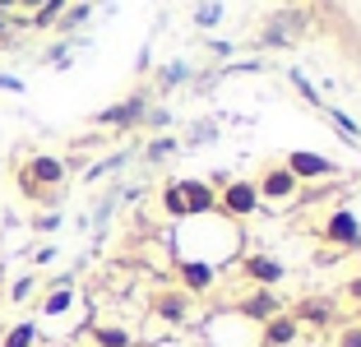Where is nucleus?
<instances>
[{
  "mask_svg": "<svg viewBox=\"0 0 361 347\" xmlns=\"http://www.w3.org/2000/svg\"><path fill=\"white\" fill-rule=\"evenodd\" d=\"M283 167L292 171L301 185H306V181H334L338 176V162L324 158V153H310V148H292V153L283 158Z\"/></svg>",
  "mask_w": 361,
  "mask_h": 347,
  "instance_id": "nucleus-7",
  "label": "nucleus"
},
{
  "mask_svg": "<svg viewBox=\"0 0 361 347\" xmlns=\"http://www.w3.org/2000/svg\"><path fill=\"white\" fill-rule=\"evenodd\" d=\"M329 347H361V324L357 319H338L329 329Z\"/></svg>",
  "mask_w": 361,
  "mask_h": 347,
  "instance_id": "nucleus-20",
  "label": "nucleus"
},
{
  "mask_svg": "<svg viewBox=\"0 0 361 347\" xmlns=\"http://www.w3.org/2000/svg\"><path fill=\"white\" fill-rule=\"evenodd\" d=\"M32 227L37 231H56L61 227V213H42V218H32Z\"/></svg>",
  "mask_w": 361,
  "mask_h": 347,
  "instance_id": "nucleus-26",
  "label": "nucleus"
},
{
  "mask_svg": "<svg viewBox=\"0 0 361 347\" xmlns=\"http://www.w3.org/2000/svg\"><path fill=\"white\" fill-rule=\"evenodd\" d=\"M301 343V324L292 310H278L274 319L259 324V347H297Z\"/></svg>",
  "mask_w": 361,
  "mask_h": 347,
  "instance_id": "nucleus-12",
  "label": "nucleus"
},
{
  "mask_svg": "<svg viewBox=\"0 0 361 347\" xmlns=\"http://www.w3.org/2000/svg\"><path fill=\"white\" fill-rule=\"evenodd\" d=\"M278 310H287L283 296H278V287H250V292L236 301V315H241V319H255V324L274 319Z\"/></svg>",
  "mask_w": 361,
  "mask_h": 347,
  "instance_id": "nucleus-10",
  "label": "nucleus"
},
{
  "mask_svg": "<svg viewBox=\"0 0 361 347\" xmlns=\"http://www.w3.org/2000/svg\"><path fill=\"white\" fill-rule=\"evenodd\" d=\"M65 5H70V0H47V5H37V10L28 14V28H37V32L56 28V19L65 14Z\"/></svg>",
  "mask_w": 361,
  "mask_h": 347,
  "instance_id": "nucleus-18",
  "label": "nucleus"
},
{
  "mask_svg": "<svg viewBox=\"0 0 361 347\" xmlns=\"http://www.w3.org/2000/svg\"><path fill=\"white\" fill-rule=\"evenodd\" d=\"M70 176V162L56 158V153H28V158L14 167V185L28 204H56Z\"/></svg>",
  "mask_w": 361,
  "mask_h": 347,
  "instance_id": "nucleus-1",
  "label": "nucleus"
},
{
  "mask_svg": "<svg viewBox=\"0 0 361 347\" xmlns=\"http://www.w3.org/2000/svg\"><path fill=\"white\" fill-rule=\"evenodd\" d=\"M264 209L259 204V190L255 181H218V213H227L232 222H245V218H255V213Z\"/></svg>",
  "mask_w": 361,
  "mask_h": 347,
  "instance_id": "nucleus-4",
  "label": "nucleus"
},
{
  "mask_svg": "<svg viewBox=\"0 0 361 347\" xmlns=\"http://www.w3.org/2000/svg\"><path fill=\"white\" fill-rule=\"evenodd\" d=\"M37 5H47V0H19V10H14V14H32Z\"/></svg>",
  "mask_w": 361,
  "mask_h": 347,
  "instance_id": "nucleus-29",
  "label": "nucleus"
},
{
  "mask_svg": "<svg viewBox=\"0 0 361 347\" xmlns=\"http://www.w3.org/2000/svg\"><path fill=\"white\" fill-rule=\"evenodd\" d=\"M357 324H361V310H357Z\"/></svg>",
  "mask_w": 361,
  "mask_h": 347,
  "instance_id": "nucleus-30",
  "label": "nucleus"
},
{
  "mask_svg": "<svg viewBox=\"0 0 361 347\" xmlns=\"http://www.w3.org/2000/svg\"><path fill=\"white\" fill-rule=\"evenodd\" d=\"M218 19H223V5H218V0H204L200 10H195V23H200V28H218Z\"/></svg>",
  "mask_w": 361,
  "mask_h": 347,
  "instance_id": "nucleus-23",
  "label": "nucleus"
},
{
  "mask_svg": "<svg viewBox=\"0 0 361 347\" xmlns=\"http://www.w3.org/2000/svg\"><path fill=\"white\" fill-rule=\"evenodd\" d=\"M236 274H241L250 287H278L287 278V269H283V260H274V255H241Z\"/></svg>",
  "mask_w": 361,
  "mask_h": 347,
  "instance_id": "nucleus-11",
  "label": "nucleus"
},
{
  "mask_svg": "<svg viewBox=\"0 0 361 347\" xmlns=\"http://www.w3.org/2000/svg\"><path fill=\"white\" fill-rule=\"evenodd\" d=\"M0 88H5V93H23V84L14 79V74H0Z\"/></svg>",
  "mask_w": 361,
  "mask_h": 347,
  "instance_id": "nucleus-28",
  "label": "nucleus"
},
{
  "mask_svg": "<svg viewBox=\"0 0 361 347\" xmlns=\"http://www.w3.org/2000/svg\"><path fill=\"white\" fill-rule=\"evenodd\" d=\"M176 283H180V292L204 296V292L218 287V269H213V264H200V260H180L176 264Z\"/></svg>",
  "mask_w": 361,
  "mask_h": 347,
  "instance_id": "nucleus-13",
  "label": "nucleus"
},
{
  "mask_svg": "<svg viewBox=\"0 0 361 347\" xmlns=\"http://www.w3.org/2000/svg\"><path fill=\"white\" fill-rule=\"evenodd\" d=\"M93 343L97 347H130L135 338H130V329H121V324H93Z\"/></svg>",
  "mask_w": 361,
  "mask_h": 347,
  "instance_id": "nucleus-19",
  "label": "nucleus"
},
{
  "mask_svg": "<svg viewBox=\"0 0 361 347\" xmlns=\"http://www.w3.org/2000/svg\"><path fill=\"white\" fill-rule=\"evenodd\" d=\"M255 190H259V204H292L301 195V181L292 176L283 162H269V167L255 176Z\"/></svg>",
  "mask_w": 361,
  "mask_h": 347,
  "instance_id": "nucleus-6",
  "label": "nucleus"
},
{
  "mask_svg": "<svg viewBox=\"0 0 361 347\" xmlns=\"http://www.w3.org/2000/svg\"><path fill=\"white\" fill-rule=\"evenodd\" d=\"M75 305V278H56V287L42 296V315H65Z\"/></svg>",
  "mask_w": 361,
  "mask_h": 347,
  "instance_id": "nucleus-16",
  "label": "nucleus"
},
{
  "mask_svg": "<svg viewBox=\"0 0 361 347\" xmlns=\"http://www.w3.org/2000/svg\"><path fill=\"white\" fill-rule=\"evenodd\" d=\"M162 213L167 218H204V213H218V185L209 181H171L162 185Z\"/></svg>",
  "mask_w": 361,
  "mask_h": 347,
  "instance_id": "nucleus-2",
  "label": "nucleus"
},
{
  "mask_svg": "<svg viewBox=\"0 0 361 347\" xmlns=\"http://www.w3.org/2000/svg\"><path fill=\"white\" fill-rule=\"evenodd\" d=\"M185 79H190V65H185V61L162 65V70H158V93H171V88H176V84H185Z\"/></svg>",
  "mask_w": 361,
  "mask_h": 347,
  "instance_id": "nucleus-21",
  "label": "nucleus"
},
{
  "mask_svg": "<svg viewBox=\"0 0 361 347\" xmlns=\"http://www.w3.org/2000/svg\"><path fill=\"white\" fill-rule=\"evenodd\" d=\"M32 287H37V278H19V283L10 287V301H28V296H32Z\"/></svg>",
  "mask_w": 361,
  "mask_h": 347,
  "instance_id": "nucleus-24",
  "label": "nucleus"
},
{
  "mask_svg": "<svg viewBox=\"0 0 361 347\" xmlns=\"http://www.w3.org/2000/svg\"><path fill=\"white\" fill-rule=\"evenodd\" d=\"M343 301H352V305H357V310H361V274L343 283Z\"/></svg>",
  "mask_w": 361,
  "mask_h": 347,
  "instance_id": "nucleus-25",
  "label": "nucleus"
},
{
  "mask_svg": "<svg viewBox=\"0 0 361 347\" xmlns=\"http://www.w3.org/2000/svg\"><path fill=\"white\" fill-rule=\"evenodd\" d=\"M88 14H93V0H70V5H65V14L56 19V32H75V28H84Z\"/></svg>",
  "mask_w": 361,
  "mask_h": 347,
  "instance_id": "nucleus-17",
  "label": "nucleus"
},
{
  "mask_svg": "<svg viewBox=\"0 0 361 347\" xmlns=\"http://www.w3.org/2000/svg\"><path fill=\"white\" fill-rule=\"evenodd\" d=\"M176 148H180V139H176V135H158L149 148H144V158H149V162H167Z\"/></svg>",
  "mask_w": 361,
  "mask_h": 347,
  "instance_id": "nucleus-22",
  "label": "nucleus"
},
{
  "mask_svg": "<svg viewBox=\"0 0 361 347\" xmlns=\"http://www.w3.org/2000/svg\"><path fill=\"white\" fill-rule=\"evenodd\" d=\"M319 236L329 245H338V250H361V222L352 209H334L329 218H324V227H319Z\"/></svg>",
  "mask_w": 361,
  "mask_h": 347,
  "instance_id": "nucleus-8",
  "label": "nucleus"
},
{
  "mask_svg": "<svg viewBox=\"0 0 361 347\" xmlns=\"http://www.w3.org/2000/svg\"><path fill=\"white\" fill-rule=\"evenodd\" d=\"M149 106H153V93H149V88H139V93H130V97H121V102L93 111V126H97V130H111V135L144 130V116H149Z\"/></svg>",
  "mask_w": 361,
  "mask_h": 347,
  "instance_id": "nucleus-3",
  "label": "nucleus"
},
{
  "mask_svg": "<svg viewBox=\"0 0 361 347\" xmlns=\"http://www.w3.org/2000/svg\"><path fill=\"white\" fill-rule=\"evenodd\" d=\"M149 310L158 319H167V324H185V319L195 315V296L180 292V287H162V292L149 296Z\"/></svg>",
  "mask_w": 361,
  "mask_h": 347,
  "instance_id": "nucleus-9",
  "label": "nucleus"
},
{
  "mask_svg": "<svg viewBox=\"0 0 361 347\" xmlns=\"http://www.w3.org/2000/svg\"><path fill=\"white\" fill-rule=\"evenodd\" d=\"M37 343H42V324L37 319H14L0 334V347H37Z\"/></svg>",
  "mask_w": 361,
  "mask_h": 347,
  "instance_id": "nucleus-15",
  "label": "nucleus"
},
{
  "mask_svg": "<svg viewBox=\"0 0 361 347\" xmlns=\"http://www.w3.org/2000/svg\"><path fill=\"white\" fill-rule=\"evenodd\" d=\"M292 315H297V324H338V315H334V301L329 296H301L297 305H292Z\"/></svg>",
  "mask_w": 361,
  "mask_h": 347,
  "instance_id": "nucleus-14",
  "label": "nucleus"
},
{
  "mask_svg": "<svg viewBox=\"0 0 361 347\" xmlns=\"http://www.w3.org/2000/svg\"><path fill=\"white\" fill-rule=\"evenodd\" d=\"M306 23H310V14L297 10V5L292 10H274L264 19V28H259V47H292L306 32Z\"/></svg>",
  "mask_w": 361,
  "mask_h": 347,
  "instance_id": "nucleus-5",
  "label": "nucleus"
},
{
  "mask_svg": "<svg viewBox=\"0 0 361 347\" xmlns=\"http://www.w3.org/2000/svg\"><path fill=\"white\" fill-rule=\"evenodd\" d=\"M213 135H218V126H209V121H204V126H195V130H190V139H195V144H200V139H213Z\"/></svg>",
  "mask_w": 361,
  "mask_h": 347,
  "instance_id": "nucleus-27",
  "label": "nucleus"
}]
</instances>
